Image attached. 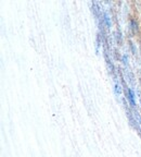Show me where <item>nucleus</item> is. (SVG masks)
I'll return each mask as SVG.
<instances>
[{"label": "nucleus", "instance_id": "obj_2", "mask_svg": "<svg viewBox=\"0 0 141 157\" xmlns=\"http://www.w3.org/2000/svg\"><path fill=\"white\" fill-rule=\"evenodd\" d=\"M128 99H129V101H130V104H132V106H136V101H135L134 93H132V91L130 90V88H128Z\"/></svg>", "mask_w": 141, "mask_h": 157}, {"label": "nucleus", "instance_id": "obj_4", "mask_svg": "<svg viewBox=\"0 0 141 157\" xmlns=\"http://www.w3.org/2000/svg\"><path fill=\"white\" fill-rule=\"evenodd\" d=\"M140 82H141V78H140Z\"/></svg>", "mask_w": 141, "mask_h": 157}, {"label": "nucleus", "instance_id": "obj_3", "mask_svg": "<svg viewBox=\"0 0 141 157\" xmlns=\"http://www.w3.org/2000/svg\"><path fill=\"white\" fill-rule=\"evenodd\" d=\"M105 21H107V26H110V24H111V22H110L109 17H107V15H105Z\"/></svg>", "mask_w": 141, "mask_h": 157}, {"label": "nucleus", "instance_id": "obj_1", "mask_svg": "<svg viewBox=\"0 0 141 157\" xmlns=\"http://www.w3.org/2000/svg\"><path fill=\"white\" fill-rule=\"evenodd\" d=\"M130 29H132L134 34H136V33L138 32V23H137L136 20H134V19L130 20Z\"/></svg>", "mask_w": 141, "mask_h": 157}]
</instances>
